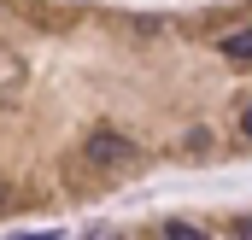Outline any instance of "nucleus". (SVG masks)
I'll use <instances>...</instances> for the list:
<instances>
[{"label": "nucleus", "instance_id": "obj_1", "mask_svg": "<svg viewBox=\"0 0 252 240\" xmlns=\"http://www.w3.org/2000/svg\"><path fill=\"white\" fill-rule=\"evenodd\" d=\"M82 152H88V164H100V170H118V164L135 158V147H129L118 129H94V135L82 141Z\"/></svg>", "mask_w": 252, "mask_h": 240}, {"label": "nucleus", "instance_id": "obj_3", "mask_svg": "<svg viewBox=\"0 0 252 240\" xmlns=\"http://www.w3.org/2000/svg\"><path fill=\"white\" fill-rule=\"evenodd\" d=\"M164 235H170V240H205V235H199V229H193V223H170Z\"/></svg>", "mask_w": 252, "mask_h": 240}, {"label": "nucleus", "instance_id": "obj_2", "mask_svg": "<svg viewBox=\"0 0 252 240\" xmlns=\"http://www.w3.org/2000/svg\"><path fill=\"white\" fill-rule=\"evenodd\" d=\"M223 59L252 64V30H229V35H223Z\"/></svg>", "mask_w": 252, "mask_h": 240}, {"label": "nucleus", "instance_id": "obj_5", "mask_svg": "<svg viewBox=\"0 0 252 240\" xmlns=\"http://www.w3.org/2000/svg\"><path fill=\"white\" fill-rule=\"evenodd\" d=\"M241 235H252V217H241Z\"/></svg>", "mask_w": 252, "mask_h": 240}, {"label": "nucleus", "instance_id": "obj_4", "mask_svg": "<svg viewBox=\"0 0 252 240\" xmlns=\"http://www.w3.org/2000/svg\"><path fill=\"white\" fill-rule=\"evenodd\" d=\"M241 135H247V141H252V106H247V112H241Z\"/></svg>", "mask_w": 252, "mask_h": 240}, {"label": "nucleus", "instance_id": "obj_6", "mask_svg": "<svg viewBox=\"0 0 252 240\" xmlns=\"http://www.w3.org/2000/svg\"><path fill=\"white\" fill-rule=\"evenodd\" d=\"M0 199H6V193H0Z\"/></svg>", "mask_w": 252, "mask_h": 240}]
</instances>
